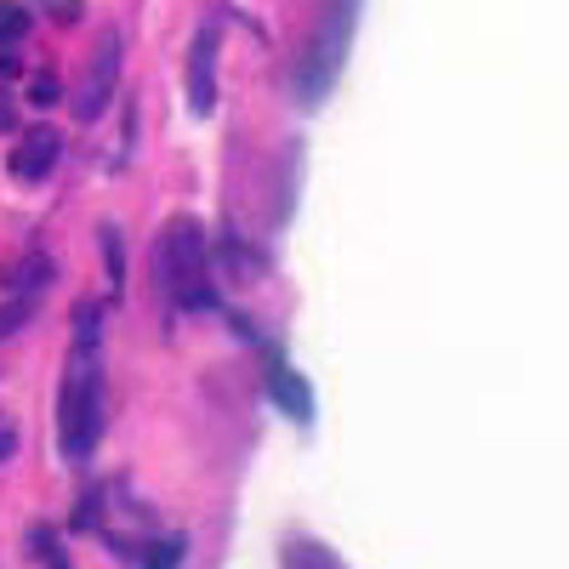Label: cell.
<instances>
[{
	"label": "cell",
	"instance_id": "obj_1",
	"mask_svg": "<svg viewBox=\"0 0 569 569\" xmlns=\"http://www.w3.org/2000/svg\"><path fill=\"white\" fill-rule=\"evenodd\" d=\"M103 433V370H98V308H80V337L63 365L58 393V445L63 461H86Z\"/></svg>",
	"mask_w": 569,
	"mask_h": 569
},
{
	"label": "cell",
	"instance_id": "obj_2",
	"mask_svg": "<svg viewBox=\"0 0 569 569\" xmlns=\"http://www.w3.org/2000/svg\"><path fill=\"white\" fill-rule=\"evenodd\" d=\"M206 233L200 222H171L154 246V279L171 308H211V273H206Z\"/></svg>",
	"mask_w": 569,
	"mask_h": 569
},
{
	"label": "cell",
	"instance_id": "obj_3",
	"mask_svg": "<svg viewBox=\"0 0 569 569\" xmlns=\"http://www.w3.org/2000/svg\"><path fill=\"white\" fill-rule=\"evenodd\" d=\"M114 86H120V34L109 29V34L98 40V63L86 69V86H80V98H74V114H80V120H98V114L109 109V98H114Z\"/></svg>",
	"mask_w": 569,
	"mask_h": 569
},
{
	"label": "cell",
	"instance_id": "obj_4",
	"mask_svg": "<svg viewBox=\"0 0 569 569\" xmlns=\"http://www.w3.org/2000/svg\"><path fill=\"white\" fill-rule=\"evenodd\" d=\"M188 103H194V114L217 109V23H206L188 52Z\"/></svg>",
	"mask_w": 569,
	"mask_h": 569
},
{
	"label": "cell",
	"instance_id": "obj_5",
	"mask_svg": "<svg viewBox=\"0 0 569 569\" xmlns=\"http://www.w3.org/2000/svg\"><path fill=\"white\" fill-rule=\"evenodd\" d=\"M58 154H63V137L40 126V131H23V137H18V149H12V160H7V166H12V177H18V182H40L46 171L58 166Z\"/></svg>",
	"mask_w": 569,
	"mask_h": 569
},
{
	"label": "cell",
	"instance_id": "obj_6",
	"mask_svg": "<svg viewBox=\"0 0 569 569\" xmlns=\"http://www.w3.org/2000/svg\"><path fill=\"white\" fill-rule=\"evenodd\" d=\"M268 393L279 399V410L291 416V421H308V416H313V393H308V382H302V376H291L284 365H268Z\"/></svg>",
	"mask_w": 569,
	"mask_h": 569
},
{
	"label": "cell",
	"instance_id": "obj_7",
	"mask_svg": "<svg viewBox=\"0 0 569 569\" xmlns=\"http://www.w3.org/2000/svg\"><path fill=\"white\" fill-rule=\"evenodd\" d=\"M23 34H29V12L18 0H0V46H18Z\"/></svg>",
	"mask_w": 569,
	"mask_h": 569
},
{
	"label": "cell",
	"instance_id": "obj_8",
	"mask_svg": "<svg viewBox=\"0 0 569 569\" xmlns=\"http://www.w3.org/2000/svg\"><path fill=\"white\" fill-rule=\"evenodd\" d=\"M103 257H109V284H120L126 279V262H120V233L114 228H103Z\"/></svg>",
	"mask_w": 569,
	"mask_h": 569
},
{
	"label": "cell",
	"instance_id": "obj_9",
	"mask_svg": "<svg viewBox=\"0 0 569 569\" xmlns=\"http://www.w3.org/2000/svg\"><path fill=\"white\" fill-rule=\"evenodd\" d=\"M12 456H18V421L0 416V461H12Z\"/></svg>",
	"mask_w": 569,
	"mask_h": 569
},
{
	"label": "cell",
	"instance_id": "obj_10",
	"mask_svg": "<svg viewBox=\"0 0 569 569\" xmlns=\"http://www.w3.org/2000/svg\"><path fill=\"white\" fill-rule=\"evenodd\" d=\"M29 98H34V103H58V80H52V74H40Z\"/></svg>",
	"mask_w": 569,
	"mask_h": 569
},
{
	"label": "cell",
	"instance_id": "obj_11",
	"mask_svg": "<svg viewBox=\"0 0 569 569\" xmlns=\"http://www.w3.org/2000/svg\"><path fill=\"white\" fill-rule=\"evenodd\" d=\"M12 126H18V109H12L7 98H0V131H12Z\"/></svg>",
	"mask_w": 569,
	"mask_h": 569
}]
</instances>
